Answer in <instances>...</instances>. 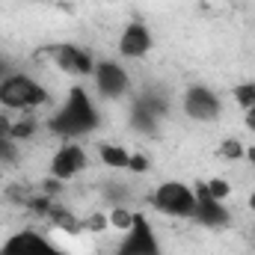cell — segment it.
<instances>
[{
  "label": "cell",
  "mask_w": 255,
  "mask_h": 255,
  "mask_svg": "<svg viewBox=\"0 0 255 255\" xmlns=\"http://www.w3.org/2000/svg\"><path fill=\"white\" fill-rule=\"evenodd\" d=\"M98 125H101V113H98L92 95H89L80 83H74V86L65 92L63 104H60V107L51 113V119H48V128H51L57 136H63V139H80V136L92 133Z\"/></svg>",
  "instance_id": "1"
},
{
  "label": "cell",
  "mask_w": 255,
  "mask_h": 255,
  "mask_svg": "<svg viewBox=\"0 0 255 255\" xmlns=\"http://www.w3.org/2000/svg\"><path fill=\"white\" fill-rule=\"evenodd\" d=\"M51 101V92L27 71H12L0 80V107L15 113H33Z\"/></svg>",
  "instance_id": "2"
},
{
  "label": "cell",
  "mask_w": 255,
  "mask_h": 255,
  "mask_svg": "<svg viewBox=\"0 0 255 255\" xmlns=\"http://www.w3.org/2000/svg\"><path fill=\"white\" fill-rule=\"evenodd\" d=\"M151 208L169 220H193L196 211V190L184 181H160L151 193Z\"/></svg>",
  "instance_id": "3"
},
{
  "label": "cell",
  "mask_w": 255,
  "mask_h": 255,
  "mask_svg": "<svg viewBox=\"0 0 255 255\" xmlns=\"http://www.w3.org/2000/svg\"><path fill=\"white\" fill-rule=\"evenodd\" d=\"M181 110H184V116H187L190 122L211 125V122L220 119V113H223V101H220V95H217L211 86H205V83H193V86L184 89V95H181Z\"/></svg>",
  "instance_id": "4"
},
{
  "label": "cell",
  "mask_w": 255,
  "mask_h": 255,
  "mask_svg": "<svg viewBox=\"0 0 255 255\" xmlns=\"http://www.w3.org/2000/svg\"><path fill=\"white\" fill-rule=\"evenodd\" d=\"M0 255H68V253L54 238H48L39 229H18L3 241Z\"/></svg>",
  "instance_id": "5"
},
{
  "label": "cell",
  "mask_w": 255,
  "mask_h": 255,
  "mask_svg": "<svg viewBox=\"0 0 255 255\" xmlns=\"http://www.w3.org/2000/svg\"><path fill=\"white\" fill-rule=\"evenodd\" d=\"M92 80H95V92L104 101H122L125 95H130V74H128L125 65L116 63V60L95 63Z\"/></svg>",
  "instance_id": "6"
},
{
  "label": "cell",
  "mask_w": 255,
  "mask_h": 255,
  "mask_svg": "<svg viewBox=\"0 0 255 255\" xmlns=\"http://www.w3.org/2000/svg\"><path fill=\"white\" fill-rule=\"evenodd\" d=\"M166 113V95L154 92V89H145L142 95H136L130 101V110H128V119L130 128L139 130V133H154L160 116Z\"/></svg>",
  "instance_id": "7"
},
{
  "label": "cell",
  "mask_w": 255,
  "mask_h": 255,
  "mask_svg": "<svg viewBox=\"0 0 255 255\" xmlns=\"http://www.w3.org/2000/svg\"><path fill=\"white\" fill-rule=\"evenodd\" d=\"M113 255H160V241H157L151 223L145 220V214L136 211L133 226L122 235V241L116 244Z\"/></svg>",
  "instance_id": "8"
},
{
  "label": "cell",
  "mask_w": 255,
  "mask_h": 255,
  "mask_svg": "<svg viewBox=\"0 0 255 255\" xmlns=\"http://www.w3.org/2000/svg\"><path fill=\"white\" fill-rule=\"evenodd\" d=\"M89 157H86V148L77 142V139H63V145L54 151L51 157V178L57 181H71L77 178L83 169H86Z\"/></svg>",
  "instance_id": "9"
},
{
  "label": "cell",
  "mask_w": 255,
  "mask_h": 255,
  "mask_svg": "<svg viewBox=\"0 0 255 255\" xmlns=\"http://www.w3.org/2000/svg\"><path fill=\"white\" fill-rule=\"evenodd\" d=\"M193 190H196V211H193V220H196L199 226H205V229H223V226L232 223V214H229L226 202L214 199V196L208 193V187H205V181H196Z\"/></svg>",
  "instance_id": "10"
},
{
  "label": "cell",
  "mask_w": 255,
  "mask_h": 255,
  "mask_svg": "<svg viewBox=\"0 0 255 255\" xmlns=\"http://www.w3.org/2000/svg\"><path fill=\"white\" fill-rule=\"evenodd\" d=\"M51 60L54 65L68 74V77H89L95 71V60L86 48L80 45H71V42H63V45H54L51 48Z\"/></svg>",
  "instance_id": "11"
},
{
  "label": "cell",
  "mask_w": 255,
  "mask_h": 255,
  "mask_svg": "<svg viewBox=\"0 0 255 255\" xmlns=\"http://www.w3.org/2000/svg\"><path fill=\"white\" fill-rule=\"evenodd\" d=\"M151 45H154V36H151V30L142 21L125 24V30L119 33V42H116L119 57H125V60H142L151 51Z\"/></svg>",
  "instance_id": "12"
},
{
  "label": "cell",
  "mask_w": 255,
  "mask_h": 255,
  "mask_svg": "<svg viewBox=\"0 0 255 255\" xmlns=\"http://www.w3.org/2000/svg\"><path fill=\"white\" fill-rule=\"evenodd\" d=\"M130 154L133 151H128L125 145H119V142H101L98 145V160L107 169H113V172H128L130 169Z\"/></svg>",
  "instance_id": "13"
},
{
  "label": "cell",
  "mask_w": 255,
  "mask_h": 255,
  "mask_svg": "<svg viewBox=\"0 0 255 255\" xmlns=\"http://www.w3.org/2000/svg\"><path fill=\"white\" fill-rule=\"evenodd\" d=\"M107 220H110V229H116L119 235H125L128 229L133 226V220H136V211H130L128 205H113L107 211Z\"/></svg>",
  "instance_id": "14"
},
{
  "label": "cell",
  "mask_w": 255,
  "mask_h": 255,
  "mask_svg": "<svg viewBox=\"0 0 255 255\" xmlns=\"http://www.w3.org/2000/svg\"><path fill=\"white\" fill-rule=\"evenodd\" d=\"M36 128H39V122H36L33 116H27V113H24V119L12 122V130H9V136H12L15 142H21V139H30V136L36 133Z\"/></svg>",
  "instance_id": "15"
},
{
  "label": "cell",
  "mask_w": 255,
  "mask_h": 255,
  "mask_svg": "<svg viewBox=\"0 0 255 255\" xmlns=\"http://www.w3.org/2000/svg\"><path fill=\"white\" fill-rule=\"evenodd\" d=\"M220 154H223V160H241V157H247V145L238 136H226L220 142Z\"/></svg>",
  "instance_id": "16"
},
{
  "label": "cell",
  "mask_w": 255,
  "mask_h": 255,
  "mask_svg": "<svg viewBox=\"0 0 255 255\" xmlns=\"http://www.w3.org/2000/svg\"><path fill=\"white\" fill-rule=\"evenodd\" d=\"M21 157V148L12 136H0V166H15Z\"/></svg>",
  "instance_id": "17"
},
{
  "label": "cell",
  "mask_w": 255,
  "mask_h": 255,
  "mask_svg": "<svg viewBox=\"0 0 255 255\" xmlns=\"http://www.w3.org/2000/svg\"><path fill=\"white\" fill-rule=\"evenodd\" d=\"M232 98H235V104H241L244 110L253 107L255 104V80H244V83H238V86L232 89Z\"/></svg>",
  "instance_id": "18"
},
{
  "label": "cell",
  "mask_w": 255,
  "mask_h": 255,
  "mask_svg": "<svg viewBox=\"0 0 255 255\" xmlns=\"http://www.w3.org/2000/svg\"><path fill=\"white\" fill-rule=\"evenodd\" d=\"M205 187H208V193H211L214 199H220V202H226V199L232 196V184H229L226 178H211V181H205Z\"/></svg>",
  "instance_id": "19"
},
{
  "label": "cell",
  "mask_w": 255,
  "mask_h": 255,
  "mask_svg": "<svg viewBox=\"0 0 255 255\" xmlns=\"http://www.w3.org/2000/svg\"><path fill=\"white\" fill-rule=\"evenodd\" d=\"M107 229H110L107 214H92V217L83 220V232H107Z\"/></svg>",
  "instance_id": "20"
},
{
  "label": "cell",
  "mask_w": 255,
  "mask_h": 255,
  "mask_svg": "<svg viewBox=\"0 0 255 255\" xmlns=\"http://www.w3.org/2000/svg\"><path fill=\"white\" fill-rule=\"evenodd\" d=\"M148 166H151V163H148V157H142V154H136V151H133V154H130V169H128V172L142 175V172H148Z\"/></svg>",
  "instance_id": "21"
},
{
  "label": "cell",
  "mask_w": 255,
  "mask_h": 255,
  "mask_svg": "<svg viewBox=\"0 0 255 255\" xmlns=\"http://www.w3.org/2000/svg\"><path fill=\"white\" fill-rule=\"evenodd\" d=\"M6 113H9V110L0 107V136H9V130H12V119H9Z\"/></svg>",
  "instance_id": "22"
},
{
  "label": "cell",
  "mask_w": 255,
  "mask_h": 255,
  "mask_svg": "<svg viewBox=\"0 0 255 255\" xmlns=\"http://www.w3.org/2000/svg\"><path fill=\"white\" fill-rule=\"evenodd\" d=\"M244 122H247V128H250V130L255 133V104H253V107H247V110H244Z\"/></svg>",
  "instance_id": "23"
},
{
  "label": "cell",
  "mask_w": 255,
  "mask_h": 255,
  "mask_svg": "<svg viewBox=\"0 0 255 255\" xmlns=\"http://www.w3.org/2000/svg\"><path fill=\"white\" fill-rule=\"evenodd\" d=\"M247 157H250V163H253V169H255V148H247ZM250 211L255 214V190L250 193Z\"/></svg>",
  "instance_id": "24"
},
{
  "label": "cell",
  "mask_w": 255,
  "mask_h": 255,
  "mask_svg": "<svg viewBox=\"0 0 255 255\" xmlns=\"http://www.w3.org/2000/svg\"><path fill=\"white\" fill-rule=\"evenodd\" d=\"M6 74H12V65H9V60H6V57H0V80H3Z\"/></svg>",
  "instance_id": "25"
}]
</instances>
